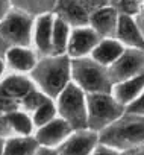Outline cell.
I'll return each mask as SVG.
<instances>
[{"instance_id":"obj_9","label":"cell","mask_w":144,"mask_h":155,"mask_svg":"<svg viewBox=\"0 0 144 155\" xmlns=\"http://www.w3.org/2000/svg\"><path fill=\"white\" fill-rule=\"evenodd\" d=\"M99 134L91 129L73 131L71 135L58 147L59 155H93L99 146Z\"/></svg>"},{"instance_id":"obj_12","label":"cell","mask_w":144,"mask_h":155,"mask_svg":"<svg viewBox=\"0 0 144 155\" xmlns=\"http://www.w3.org/2000/svg\"><path fill=\"white\" fill-rule=\"evenodd\" d=\"M53 23H55V14L53 12H44V14H40V15L35 17L32 44L35 47V52L40 56L52 55Z\"/></svg>"},{"instance_id":"obj_27","label":"cell","mask_w":144,"mask_h":155,"mask_svg":"<svg viewBox=\"0 0 144 155\" xmlns=\"http://www.w3.org/2000/svg\"><path fill=\"white\" fill-rule=\"evenodd\" d=\"M11 9H12L11 0H0V23L5 20V17L9 14Z\"/></svg>"},{"instance_id":"obj_31","label":"cell","mask_w":144,"mask_h":155,"mask_svg":"<svg viewBox=\"0 0 144 155\" xmlns=\"http://www.w3.org/2000/svg\"><path fill=\"white\" fill-rule=\"evenodd\" d=\"M5 68H6V61L3 58H0V81H2V78H3Z\"/></svg>"},{"instance_id":"obj_25","label":"cell","mask_w":144,"mask_h":155,"mask_svg":"<svg viewBox=\"0 0 144 155\" xmlns=\"http://www.w3.org/2000/svg\"><path fill=\"white\" fill-rule=\"evenodd\" d=\"M93 155H129V153H124V152L117 150L114 147H109V146H106L103 143H99V146L96 147Z\"/></svg>"},{"instance_id":"obj_3","label":"cell","mask_w":144,"mask_h":155,"mask_svg":"<svg viewBox=\"0 0 144 155\" xmlns=\"http://www.w3.org/2000/svg\"><path fill=\"white\" fill-rule=\"evenodd\" d=\"M71 79L87 94L112 93L114 90L109 67L99 64L91 56L71 59Z\"/></svg>"},{"instance_id":"obj_5","label":"cell","mask_w":144,"mask_h":155,"mask_svg":"<svg viewBox=\"0 0 144 155\" xmlns=\"http://www.w3.org/2000/svg\"><path fill=\"white\" fill-rule=\"evenodd\" d=\"M126 113L112 93L88 94V129L100 134Z\"/></svg>"},{"instance_id":"obj_7","label":"cell","mask_w":144,"mask_h":155,"mask_svg":"<svg viewBox=\"0 0 144 155\" xmlns=\"http://www.w3.org/2000/svg\"><path fill=\"white\" fill-rule=\"evenodd\" d=\"M142 71H144V50L141 49H126L123 55L109 67L114 85Z\"/></svg>"},{"instance_id":"obj_20","label":"cell","mask_w":144,"mask_h":155,"mask_svg":"<svg viewBox=\"0 0 144 155\" xmlns=\"http://www.w3.org/2000/svg\"><path fill=\"white\" fill-rule=\"evenodd\" d=\"M5 119L8 122V126H9L11 134L23 135V137H27V135H34L35 134L34 120H32L30 114H27L26 111L17 110V111L8 113V114H5Z\"/></svg>"},{"instance_id":"obj_24","label":"cell","mask_w":144,"mask_h":155,"mask_svg":"<svg viewBox=\"0 0 144 155\" xmlns=\"http://www.w3.org/2000/svg\"><path fill=\"white\" fill-rule=\"evenodd\" d=\"M115 6L120 11V14L136 17L142 9V0H120Z\"/></svg>"},{"instance_id":"obj_15","label":"cell","mask_w":144,"mask_h":155,"mask_svg":"<svg viewBox=\"0 0 144 155\" xmlns=\"http://www.w3.org/2000/svg\"><path fill=\"white\" fill-rule=\"evenodd\" d=\"M38 53L32 50L30 47H23V46H14L9 47L5 53V61L14 70V73L18 74H30L35 65L38 64Z\"/></svg>"},{"instance_id":"obj_6","label":"cell","mask_w":144,"mask_h":155,"mask_svg":"<svg viewBox=\"0 0 144 155\" xmlns=\"http://www.w3.org/2000/svg\"><path fill=\"white\" fill-rule=\"evenodd\" d=\"M35 17L20 8H12L5 20L0 23V37L9 46L30 47L34 35Z\"/></svg>"},{"instance_id":"obj_29","label":"cell","mask_w":144,"mask_h":155,"mask_svg":"<svg viewBox=\"0 0 144 155\" xmlns=\"http://www.w3.org/2000/svg\"><path fill=\"white\" fill-rule=\"evenodd\" d=\"M135 18H136V23H138V26L141 28V31H142V34H144V11H141Z\"/></svg>"},{"instance_id":"obj_22","label":"cell","mask_w":144,"mask_h":155,"mask_svg":"<svg viewBox=\"0 0 144 155\" xmlns=\"http://www.w3.org/2000/svg\"><path fill=\"white\" fill-rule=\"evenodd\" d=\"M34 125H35V131L44 125H47L49 122L55 120L58 117V110H56V102L53 99H47L44 104H41L32 114H30Z\"/></svg>"},{"instance_id":"obj_17","label":"cell","mask_w":144,"mask_h":155,"mask_svg":"<svg viewBox=\"0 0 144 155\" xmlns=\"http://www.w3.org/2000/svg\"><path fill=\"white\" fill-rule=\"evenodd\" d=\"M144 93V71L114 85L112 94L126 108Z\"/></svg>"},{"instance_id":"obj_28","label":"cell","mask_w":144,"mask_h":155,"mask_svg":"<svg viewBox=\"0 0 144 155\" xmlns=\"http://www.w3.org/2000/svg\"><path fill=\"white\" fill-rule=\"evenodd\" d=\"M35 155H59V153H58V149L40 146V147H38V150L35 152Z\"/></svg>"},{"instance_id":"obj_2","label":"cell","mask_w":144,"mask_h":155,"mask_svg":"<svg viewBox=\"0 0 144 155\" xmlns=\"http://www.w3.org/2000/svg\"><path fill=\"white\" fill-rule=\"evenodd\" d=\"M100 143L130 153L144 147V116L126 111L115 123L99 134Z\"/></svg>"},{"instance_id":"obj_13","label":"cell","mask_w":144,"mask_h":155,"mask_svg":"<svg viewBox=\"0 0 144 155\" xmlns=\"http://www.w3.org/2000/svg\"><path fill=\"white\" fill-rule=\"evenodd\" d=\"M120 20V11L115 5H105L90 15V26L102 38H115L117 26Z\"/></svg>"},{"instance_id":"obj_26","label":"cell","mask_w":144,"mask_h":155,"mask_svg":"<svg viewBox=\"0 0 144 155\" xmlns=\"http://www.w3.org/2000/svg\"><path fill=\"white\" fill-rule=\"evenodd\" d=\"M126 111H129V113H133V114H139V116H144V93L135 101V102H132L127 108H126Z\"/></svg>"},{"instance_id":"obj_30","label":"cell","mask_w":144,"mask_h":155,"mask_svg":"<svg viewBox=\"0 0 144 155\" xmlns=\"http://www.w3.org/2000/svg\"><path fill=\"white\" fill-rule=\"evenodd\" d=\"M8 49H9V46H8V44L3 41V38H2V37H0V55H2V53L5 55Z\"/></svg>"},{"instance_id":"obj_1","label":"cell","mask_w":144,"mask_h":155,"mask_svg":"<svg viewBox=\"0 0 144 155\" xmlns=\"http://www.w3.org/2000/svg\"><path fill=\"white\" fill-rule=\"evenodd\" d=\"M37 90L56 99L71 82V58L68 55L40 56L38 64L29 74Z\"/></svg>"},{"instance_id":"obj_14","label":"cell","mask_w":144,"mask_h":155,"mask_svg":"<svg viewBox=\"0 0 144 155\" xmlns=\"http://www.w3.org/2000/svg\"><path fill=\"white\" fill-rule=\"evenodd\" d=\"M35 88L37 87L32 82L30 76L12 73L0 81V97L21 104V101Z\"/></svg>"},{"instance_id":"obj_19","label":"cell","mask_w":144,"mask_h":155,"mask_svg":"<svg viewBox=\"0 0 144 155\" xmlns=\"http://www.w3.org/2000/svg\"><path fill=\"white\" fill-rule=\"evenodd\" d=\"M40 143L35 135H14L5 140V152L3 155H35Z\"/></svg>"},{"instance_id":"obj_23","label":"cell","mask_w":144,"mask_h":155,"mask_svg":"<svg viewBox=\"0 0 144 155\" xmlns=\"http://www.w3.org/2000/svg\"><path fill=\"white\" fill-rule=\"evenodd\" d=\"M49 99V96H46L44 93H41L40 90H34V91H30L23 101H21V104H20V107H21V110L23 111H26L27 114H32L41 104H44L46 101Z\"/></svg>"},{"instance_id":"obj_32","label":"cell","mask_w":144,"mask_h":155,"mask_svg":"<svg viewBox=\"0 0 144 155\" xmlns=\"http://www.w3.org/2000/svg\"><path fill=\"white\" fill-rule=\"evenodd\" d=\"M5 140L6 138L0 137V155H3V152H5Z\"/></svg>"},{"instance_id":"obj_10","label":"cell","mask_w":144,"mask_h":155,"mask_svg":"<svg viewBox=\"0 0 144 155\" xmlns=\"http://www.w3.org/2000/svg\"><path fill=\"white\" fill-rule=\"evenodd\" d=\"M53 14L68 23L71 28L88 26L91 15L82 0H56L53 6Z\"/></svg>"},{"instance_id":"obj_18","label":"cell","mask_w":144,"mask_h":155,"mask_svg":"<svg viewBox=\"0 0 144 155\" xmlns=\"http://www.w3.org/2000/svg\"><path fill=\"white\" fill-rule=\"evenodd\" d=\"M126 50V47L117 38H102L96 46L91 58L105 67H111Z\"/></svg>"},{"instance_id":"obj_11","label":"cell","mask_w":144,"mask_h":155,"mask_svg":"<svg viewBox=\"0 0 144 155\" xmlns=\"http://www.w3.org/2000/svg\"><path fill=\"white\" fill-rule=\"evenodd\" d=\"M73 131H75L73 128H71L64 119H61L58 116L55 120H52L47 125L38 128L34 135H35L37 141L40 143V146L58 149L71 135Z\"/></svg>"},{"instance_id":"obj_34","label":"cell","mask_w":144,"mask_h":155,"mask_svg":"<svg viewBox=\"0 0 144 155\" xmlns=\"http://www.w3.org/2000/svg\"><path fill=\"white\" fill-rule=\"evenodd\" d=\"M108 2H109V3H111V2H114V3H115V5H117V3H118V2H120V0H108Z\"/></svg>"},{"instance_id":"obj_21","label":"cell","mask_w":144,"mask_h":155,"mask_svg":"<svg viewBox=\"0 0 144 155\" xmlns=\"http://www.w3.org/2000/svg\"><path fill=\"white\" fill-rule=\"evenodd\" d=\"M71 28L64 20L55 15L53 23V35H52V55H67L68 41L71 35Z\"/></svg>"},{"instance_id":"obj_4","label":"cell","mask_w":144,"mask_h":155,"mask_svg":"<svg viewBox=\"0 0 144 155\" xmlns=\"http://www.w3.org/2000/svg\"><path fill=\"white\" fill-rule=\"evenodd\" d=\"M58 116L75 131L88 129V94L71 82L56 99Z\"/></svg>"},{"instance_id":"obj_16","label":"cell","mask_w":144,"mask_h":155,"mask_svg":"<svg viewBox=\"0 0 144 155\" xmlns=\"http://www.w3.org/2000/svg\"><path fill=\"white\" fill-rule=\"evenodd\" d=\"M115 38L126 49H141L144 50V34L136 23V18L132 15L120 14Z\"/></svg>"},{"instance_id":"obj_33","label":"cell","mask_w":144,"mask_h":155,"mask_svg":"<svg viewBox=\"0 0 144 155\" xmlns=\"http://www.w3.org/2000/svg\"><path fill=\"white\" fill-rule=\"evenodd\" d=\"M29 3H37V6H38V3H41L43 6H46L47 5V0H29Z\"/></svg>"},{"instance_id":"obj_8","label":"cell","mask_w":144,"mask_h":155,"mask_svg":"<svg viewBox=\"0 0 144 155\" xmlns=\"http://www.w3.org/2000/svg\"><path fill=\"white\" fill-rule=\"evenodd\" d=\"M102 37L88 25V26H81V28H73L68 41V49L67 55L71 59L78 58H87L91 56L94 52L96 46L100 43Z\"/></svg>"}]
</instances>
